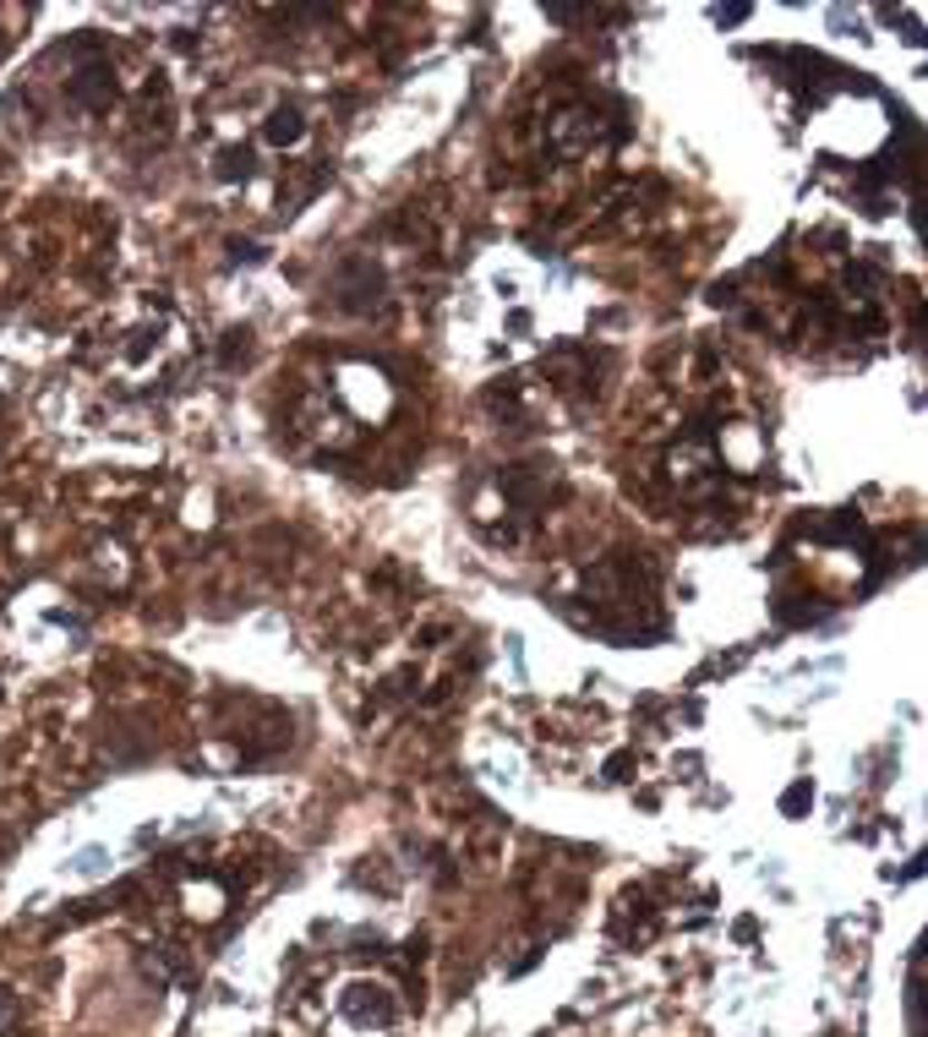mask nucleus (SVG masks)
<instances>
[{
    "mask_svg": "<svg viewBox=\"0 0 928 1037\" xmlns=\"http://www.w3.org/2000/svg\"><path fill=\"white\" fill-rule=\"evenodd\" d=\"M803 803H814V792H808V786H803V781H797L793 792H787V797H781V808H787V814H797V808H803Z\"/></svg>",
    "mask_w": 928,
    "mask_h": 1037,
    "instance_id": "3",
    "label": "nucleus"
},
{
    "mask_svg": "<svg viewBox=\"0 0 928 1037\" xmlns=\"http://www.w3.org/2000/svg\"><path fill=\"white\" fill-rule=\"evenodd\" d=\"M366 994H372V999H361V988H350L344 1016H350V1021H361V1027H366V1021L389 1027V1021H394V999H383V988H366Z\"/></svg>",
    "mask_w": 928,
    "mask_h": 1037,
    "instance_id": "1",
    "label": "nucleus"
},
{
    "mask_svg": "<svg viewBox=\"0 0 928 1037\" xmlns=\"http://www.w3.org/2000/svg\"><path fill=\"white\" fill-rule=\"evenodd\" d=\"M11 1016H17V1005H11V999H6V994H0V1033H6V1027H11Z\"/></svg>",
    "mask_w": 928,
    "mask_h": 1037,
    "instance_id": "4",
    "label": "nucleus"
},
{
    "mask_svg": "<svg viewBox=\"0 0 928 1037\" xmlns=\"http://www.w3.org/2000/svg\"><path fill=\"white\" fill-rule=\"evenodd\" d=\"M67 868L77 879H104V874H110V852H104V846H82Z\"/></svg>",
    "mask_w": 928,
    "mask_h": 1037,
    "instance_id": "2",
    "label": "nucleus"
}]
</instances>
